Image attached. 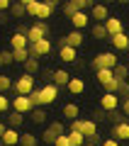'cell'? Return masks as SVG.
Segmentation results:
<instances>
[{"label": "cell", "mask_w": 129, "mask_h": 146, "mask_svg": "<svg viewBox=\"0 0 129 146\" xmlns=\"http://www.w3.org/2000/svg\"><path fill=\"white\" fill-rule=\"evenodd\" d=\"M90 34H93V39H100V42H102V39H110L102 25H93V27H90Z\"/></svg>", "instance_id": "28"}, {"label": "cell", "mask_w": 129, "mask_h": 146, "mask_svg": "<svg viewBox=\"0 0 129 146\" xmlns=\"http://www.w3.org/2000/svg\"><path fill=\"white\" fill-rule=\"evenodd\" d=\"M117 95L119 100H124V98H129V80H117Z\"/></svg>", "instance_id": "26"}, {"label": "cell", "mask_w": 129, "mask_h": 146, "mask_svg": "<svg viewBox=\"0 0 129 146\" xmlns=\"http://www.w3.org/2000/svg\"><path fill=\"white\" fill-rule=\"evenodd\" d=\"M68 80H71V73L63 71V68H56V71L51 73V83L56 85V88H66Z\"/></svg>", "instance_id": "11"}, {"label": "cell", "mask_w": 129, "mask_h": 146, "mask_svg": "<svg viewBox=\"0 0 129 146\" xmlns=\"http://www.w3.org/2000/svg\"><path fill=\"white\" fill-rule=\"evenodd\" d=\"M12 110H15V112H20V115L29 112V110H32L29 98H27V95H17V98H12Z\"/></svg>", "instance_id": "12"}, {"label": "cell", "mask_w": 129, "mask_h": 146, "mask_svg": "<svg viewBox=\"0 0 129 146\" xmlns=\"http://www.w3.org/2000/svg\"><path fill=\"white\" fill-rule=\"evenodd\" d=\"M41 141H44L47 146H54V141H56V136H54V134H51L49 129H44V134H41Z\"/></svg>", "instance_id": "37"}, {"label": "cell", "mask_w": 129, "mask_h": 146, "mask_svg": "<svg viewBox=\"0 0 129 146\" xmlns=\"http://www.w3.org/2000/svg\"><path fill=\"white\" fill-rule=\"evenodd\" d=\"M127 68H129V63H127Z\"/></svg>", "instance_id": "46"}, {"label": "cell", "mask_w": 129, "mask_h": 146, "mask_svg": "<svg viewBox=\"0 0 129 146\" xmlns=\"http://www.w3.org/2000/svg\"><path fill=\"white\" fill-rule=\"evenodd\" d=\"M66 88H68V93H73V95H80L83 90H85V83H83V78H71Z\"/></svg>", "instance_id": "21"}, {"label": "cell", "mask_w": 129, "mask_h": 146, "mask_svg": "<svg viewBox=\"0 0 129 146\" xmlns=\"http://www.w3.org/2000/svg\"><path fill=\"white\" fill-rule=\"evenodd\" d=\"M71 129H76V131H80L83 136H85V141L88 139H93V136H98V122L95 119H73L71 122Z\"/></svg>", "instance_id": "3"}, {"label": "cell", "mask_w": 129, "mask_h": 146, "mask_svg": "<svg viewBox=\"0 0 129 146\" xmlns=\"http://www.w3.org/2000/svg\"><path fill=\"white\" fill-rule=\"evenodd\" d=\"M117 107H119V98L117 95H112V93H105L102 98H100V110L102 112H117Z\"/></svg>", "instance_id": "7"}, {"label": "cell", "mask_w": 129, "mask_h": 146, "mask_svg": "<svg viewBox=\"0 0 129 146\" xmlns=\"http://www.w3.org/2000/svg\"><path fill=\"white\" fill-rule=\"evenodd\" d=\"M83 44V32H76V29H71L66 36L61 39V46H71V49H78Z\"/></svg>", "instance_id": "10"}, {"label": "cell", "mask_w": 129, "mask_h": 146, "mask_svg": "<svg viewBox=\"0 0 129 146\" xmlns=\"http://www.w3.org/2000/svg\"><path fill=\"white\" fill-rule=\"evenodd\" d=\"M22 122H25V115H20V112L12 110V115L7 117V127L10 129H17V127H22Z\"/></svg>", "instance_id": "24"}, {"label": "cell", "mask_w": 129, "mask_h": 146, "mask_svg": "<svg viewBox=\"0 0 129 146\" xmlns=\"http://www.w3.org/2000/svg\"><path fill=\"white\" fill-rule=\"evenodd\" d=\"M7 90H12V78H10V76H5V73H0V93L5 95Z\"/></svg>", "instance_id": "33"}, {"label": "cell", "mask_w": 129, "mask_h": 146, "mask_svg": "<svg viewBox=\"0 0 129 146\" xmlns=\"http://www.w3.org/2000/svg\"><path fill=\"white\" fill-rule=\"evenodd\" d=\"M107 17H110V10L105 5H93V10H90V20H95V25H102Z\"/></svg>", "instance_id": "15"}, {"label": "cell", "mask_w": 129, "mask_h": 146, "mask_svg": "<svg viewBox=\"0 0 129 146\" xmlns=\"http://www.w3.org/2000/svg\"><path fill=\"white\" fill-rule=\"evenodd\" d=\"M0 144H5V146H15V144H20V131L7 127L5 134H3V139H0Z\"/></svg>", "instance_id": "16"}, {"label": "cell", "mask_w": 129, "mask_h": 146, "mask_svg": "<svg viewBox=\"0 0 129 146\" xmlns=\"http://www.w3.org/2000/svg\"><path fill=\"white\" fill-rule=\"evenodd\" d=\"M25 3V15L37 17V10H39V0H22Z\"/></svg>", "instance_id": "25"}, {"label": "cell", "mask_w": 129, "mask_h": 146, "mask_svg": "<svg viewBox=\"0 0 129 146\" xmlns=\"http://www.w3.org/2000/svg\"><path fill=\"white\" fill-rule=\"evenodd\" d=\"M119 107H122V115H124V117H129V98L119 100Z\"/></svg>", "instance_id": "40"}, {"label": "cell", "mask_w": 129, "mask_h": 146, "mask_svg": "<svg viewBox=\"0 0 129 146\" xmlns=\"http://www.w3.org/2000/svg\"><path fill=\"white\" fill-rule=\"evenodd\" d=\"M83 146H93V144H83Z\"/></svg>", "instance_id": "44"}, {"label": "cell", "mask_w": 129, "mask_h": 146, "mask_svg": "<svg viewBox=\"0 0 129 146\" xmlns=\"http://www.w3.org/2000/svg\"><path fill=\"white\" fill-rule=\"evenodd\" d=\"M78 49H71V46H61V51H59V58H61L63 63H73L78 58Z\"/></svg>", "instance_id": "19"}, {"label": "cell", "mask_w": 129, "mask_h": 146, "mask_svg": "<svg viewBox=\"0 0 129 146\" xmlns=\"http://www.w3.org/2000/svg\"><path fill=\"white\" fill-rule=\"evenodd\" d=\"M12 90H15L17 95H29L32 90H34V78H32V76H20V78L15 80V83H12Z\"/></svg>", "instance_id": "5"}, {"label": "cell", "mask_w": 129, "mask_h": 146, "mask_svg": "<svg viewBox=\"0 0 129 146\" xmlns=\"http://www.w3.org/2000/svg\"><path fill=\"white\" fill-rule=\"evenodd\" d=\"M102 27H105V32H107V36H114V34H122L124 32L122 20H117V17H107V20L102 22Z\"/></svg>", "instance_id": "9"}, {"label": "cell", "mask_w": 129, "mask_h": 146, "mask_svg": "<svg viewBox=\"0 0 129 146\" xmlns=\"http://www.w3.org/2000/svg\"><path fill=\"white\" fill-rule=\"evenodd\" d=\"M110 44H112L114 49H119V51H122V49H129V36L124 34H114V36H110Z\"/></svg>", "instance_id": "18"}, {"label": "cell", "mask_w": 129, "mask_h": 146, "mask_svg": "<svg viewBox=\"0 0 129 146\" xmlns=\"http://www.w3.org/2000/svg\"><path fill=\"white\" fill-rule=\"evenodd\" d=\"M112 76L117 80H127V76H129V68H127V63H117V66L112 68Z\"/></svg>", "instance_id": "23"}, {"label": "cell", "mask_w": 129, "mask_h": 146, "mask_svg": "<svg viewBox=\"0 0 129 146\" xmlns=\"http://www.w3.org/2000/svg\"><path fill=\"white\" fill-rule=\"evenodd\" d=\"M7 110H10V98L0 93V112H7Z\"/></svg>", "instance_id": "38"}, {"label": "cell", "mask_w": 129, "mask_h": 146, "mask_svg": "<svg viewBox=\"0 0 129 146\" xmlns=\"http://www.w3.org/2000/svg\"><path fill=\"white\" fill-rule=\"evenodd\" d=\"M61 10H63V15H66L68 20H71V17L76 15V12H80V10H78V5H76V0H68V3H63V7H61Z\"/></svg>", "instance_id": "27"}, {"label": "cell", "mask_w": 129, "mask_h": 146, "mask_svg": "<svg viewBox=\"0 0 129 146\" xmlns=\"http://www.w3.org/2000/svg\"><path fill=\"white\" fill-rule=\"evenodd\" d=\"M12 15L15 17H25V3H12Z\"/></svg>", "instance_id": "36"}, {"label": "cell", "mask_w": 129, "mask_h": 146, "mask_svg": "<svg viewBox=\"0 0 129 146\" xmlns=\"http://www.w3.org/2000/svg\"><path fill=\"white\" fill-rule=\"evenodd\" d=\"M25 73H27V76H32V78H34V73H39V61H37L34 56H29L25 61Z\"/></svg>", "instance_id": "22"}, {"label": "cell", "mask_w": 129, "mask_h": 146, "mask_svg": "<svg viewBox=\"0 0 129 146\" xmlns=\"http://www.w3.org/2000/svg\"><path fill=\"white\" fill-rule=\"evenodd\" d=\"M112 136H117V139H122V141H129V122L114 124L112 127Z\"/></svg>", "instance_id": "17"}, {"label": "cell", "mask_w": 129, "mask_h": 146, "mask_svg": "<svg viewBox=\"0 0 129 146\" xmlns=\"http://www.w3.org/2000/svg\"><path fill=\"white\" fill-rule=\"evenodd\" d=\"M59 98V88L54 83L44 85V88H39V107H44V105H54Z\"/></svg>", "instance_id": "4"}, {"label": "cell", "mask_w": 129, "mask_h": 146, "mask_svg": "<svg viewBox=\"0 0 129 146\" xmlns=\"http://www.w3.org/2000/svg\"><path fill=\"white\" fill-rule=\"evenodd\" d=\"M0 61H3V66H10V63H15V61H12V51H10V49L0 51Z\"/></svg>", "instance_id": "35"}, {"label": "cell", "mask_w": 129, "mask_h": 146, "mask_svg": "<svg viewBox=\"0 0 129 146\" xmlns=\"http://www.w3.org/2000/svg\"><path fill=\"white\" fill-rule=\"evenodd\" d=\"M49 32H51L49 22H39V20H37L32 27H27L25 36H27V42H29V44H34V42H41V39H49Z\"/></svg>", "instance_id": "1"}, {"label": "cell", "mask_w": 129, "mask_h": 146, "mask_svg": "<svg viewBox=\"0 0 129 146\" xmlns=\"http://www.w3.org/2000/svg\"><path fill=\"white\" fill-rule=\"evenodd\" d=\"M71 25H73V29H76V32L85 29V27L90 25V15H88V12H76V15L71 17Z\"/></svg>", "instance_id": "13"}, {"label": "cell", "mask_w": 129, "mask_h": 146, "mask_svg": "<svg viewBox=\"0 0 129 146\" xmlns=\"http://www.w3.org/2000/svg\"><path fill=\"white\" fill-rule=\"evenodd\" d=\"M5 129H7V124H3V122H0V139H3V134H5Z\"/></svg>", "instance_id": "43"}, {"label": "cell", "mask_w": 129, "mask_h": 146, "mask_svg": "<svg viewBox=\"0 0 129 146\" xmlns=\"http://www.w3.org/2000/svg\"><path fill=\"white\" fill-rule=\"evenodd\" d=\"M27 58H29V49H20V51H12V61H20V63H25Z\"/></svg>", "instance_id": "34"}, {"label": "cell", "mask_w": 129, "mask_h": 146, "mask_svg": "<svg viewBox=\"0 0 129 146\" xmlns=\"http://www.w3.org/2000/svg\"><path fill=\"white\" fill-rule=\"evenodd\" d=\"M47 129L51 131L54 136H63V134H66V127H63V122H51V124H49Z\"/></svg>", "instance_id": "31"}, {"label": "cell", "mask_w": 129, "mask_h": 146, "mask_svg": "<svg viewBox=\"0 0 129 146\" xmlns=\"http://www.w3.org/2000/svg\"><path fill=\"white\" fill-rule=\"evenodd\" d=\"M117 63L119 61H117V54L114 51H102V54H98V56L90 61V68H93V71H102V68H110V71H112Z\"/></svg>", "instance_id": "2"}, {"label": "cell", "mask_w": 129, "mask_h": 146, "mask_svg": "<svg viewBox=\"0 0 129 146\" xmlns=\"http://www.w3.org/2000/svg\"><path fill=\"white\" fill-rule=\"evenodd\" d=\"M29 56L39 58V56H47V54H51V39H41V42H34L29 44Z\"/></svg>", "instance_id": "6"}, {"label": "cell", "mask_w": 129, "mask_h": 146, "mask_svg": "<svg viewBox=\"0 0 129 146\" xmlns=\"http://www.w3.org/2000/svg\"><path fill=\"white\" fill-rule=\"evenodd\" d=\"M68 141H71V146H83V144H85V136H83L80 131L71 129V134H68Z\"/></svg>", "instance_id": "29"}, {"label": "cell", "mask_w": 129, "mask_h": 146, "mask_svg": "<svg viewBox=\"0 0 129 146\" xmlns=\"http://www.w3.org/2000/svg\"><path fill=\"white\" fill-rule=\"evenodd\" d=\"M54 146H71V141H68V134H63V136H56Z\"/></svg>", "instance_id": "39"}, {"label": "cell", "mask_w": 129, "mask_h": 146, "mask_svg": "<svg viewBox=\"0 0 129 146\" xmlns=\"http://www.w3.org/2000/svg\"><path fill=\"white\" fill-rule=\"evenodd\" d=\"M100 146H119V141H117V139H105Z\"/></svg>", "instance_id": "41"}, {"label": "cell", "mask_w": 129, "mask_h": 146, "mask_svg": "<svg viewBox=\"0 0 129 146\" xmlns=\"http://www.w3.org/2000/svg\"><path fill=\"white\" fill-rule=\"evenodd\" d=\"M7 7H10V3H7V0H0V12L7 10Z\"/></svg>", "instance_id": "42"}, {"label": "cell", "mask_w": 129, "mask_h": 146, "mask_svg": "<svg viewBox=\"0 0 129 146\" xmlns=\"http://www.w3.org/2000/svg\"><path fill=\"white\" fill-rule=\"evenodd\" d=\"M56 10V0H47V3H39V10H37V20L47 22L51 17V12Z\"/></svg>", "instance_id": "8"}, {"label": "cell", "mask_w": 129, "mask_h": 146, "mask_svg": "<svg viewBox=\"0 0 129 146\" xmlns=\"http://www.w3.org/2000/svg\"><path fill=\"white\" fill-rule=\"evenodd\" d=\"M27 46H29V42H27V36L22 32H15L10 36V51H20V49H27Z\"/></svg>", "instance_id": "14"}, {"label": "cell", "mask_w": 129, "mask_h": 146, "mask_svg": "<svg viewBox=\"0 0 129 146\" xmlns=\"http://www.w3.org/2000/svg\"><path fill=\"white\" fill-rule=\"evenodd\" d=\"M20 144L22 146H37V144H39V139H37L32 131H27V134H20Z\"/></svg>", "instance_id": "30"}, {"label": "cell", "mask_w": 129, "mask_h": 146, "mask_svg": "<svg viewBox=\"0 0 129 146\" xmlns=\"http://www.w3.org/2000/svg\"><path fill=\"white\" fill-rule=\"evenodd\" d=\"M78 115H80V107H78L76 102H66L63 105V117H68V119H78Z\"/></svg>", "instance_id": "20"}, {"label": "cell", "mask_w": 129, "mask_h": 146, "mask_svg": "<svg viewBox=\"0 0 129 146\" xmlns=\"http://www.w3.org/2000/svg\"><path fill=\"white\" fill-rule=\"evenodd\" d=\"M0 66H3V61H0Z\"/></svg>", "instance_id": "45"}, {"label": "cell", "mask_w": 129, "mask_h": 146, "mask_svg": "<svg viewBox=\"0 0 129 146\" xmlns=\"http://www.w3.org/2000/svg\"><path fill=\"white\" fill-rule=\"evenodd\" d=\"M32 122H34V124H44V122H47V112H44L41 107L32 110Z\"/></svg>", "instance_id": "32"}]
</instances>
